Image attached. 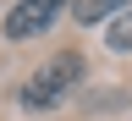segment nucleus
<instances>
[{
	"mask_svg": "<svg viewBox=\"0 0 132 121\" xmlns=\"http://www.w3.org/2000/svg\"><path fill=\"white\" fill-rule=\"evenodd\" d=\"M77 77H82V55H77V50H66V55L44 61L39 72L22 83V105H28V110H50V105H61L66 88H77Z\"/></svg>",
	"mask_w": 132,
	"mask_h": 121,
	"instance_id": "obj_1",
	"label": "nucleus"
},
{
	"mask_svg": "<svg viewBox=\"0 0 132 121\" xmlns=\"http://www.w3.org/2000/svg\"><path fill=\"white\" fill-rule=\"evenodd\" d=\"M61 11H66V0H16L6 11V39H39Z\"/></svg>",
	"mask_w": 132,
	"mask_h": 121,
	"instance_id": "obj_2",
	"label": "nucleus"
},
{
	"mask_svg": "<svg viewBox=\"0 0 132 121\" xmlns=\"http://www.w3.org/2000/svg\"><path fill=\"white\" fill-rule=\"evenodd\" d=\"M105 44H110V50H132V17H116L110 33H105Z\"/></svg>",
	"mask_w": 132,
	"mask_h": 121,
	"instance_id": "obj_3",
	"label": "nucleus"
},
{
	"mask_svg": "<svg viewBox=\"0 0 132 121\" xmlns=\"http://www.w3.org/2000/svg\"><path fill=\"white\" fill-rule=\"evenodd\" d=\"M77 17H82V22H99V17H105L110 11V0H77V6H72Z\"/></svg>",
	"mask_w": 132,
	"mask_h": 121,
	"instance_id": "obj_4",
	"label": "nucleus"
},
{
	"mask_svg": "<svg viewBox=\"0 0 132 121\" xmlns=\"http://www.w3.org/2000/svg\"><path fill=\"white\" fill-rule=\"evenodd\" d=\"M110 6H121V0H110Z\"/></svg>",
	"mask_w": 132,
	"mask_h": 121,
	"instance_id": "obj_5",
	"label": "nucleus"
}]
</instances>
